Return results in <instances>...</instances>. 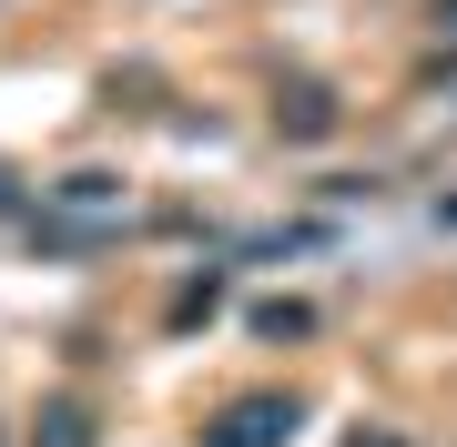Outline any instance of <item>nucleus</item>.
Returning <instances> with one entry per match:
<instances>
[{
  "instance_id": "obj_1",
  "label": "nucleus",
  "mask_w": 457,
  "mask_h": 447,
  "mask_svg": "<svg viewBox=\"0 0 457 447\" xmlns=\"http://www.w3.org/2000/svg\"><path fill=\"white\" fill-rule=\"evenodd\" d=\"M275 427H295V407L264 397V407H234L224 427H213V447H275Z\"/></svg>"
}]
</instances>
